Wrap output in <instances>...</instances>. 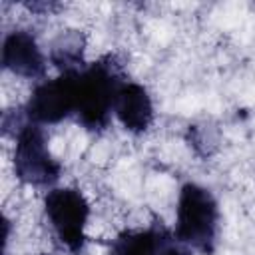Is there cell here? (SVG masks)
Here are the masks:
<instances>
[{"mask_svg":"<svg viewBox=\"0 0 255 255\" xmlns=\"http://www.w3.org/2000/svg\"><path fill=\"white\" fill-rule=\"evenodd\" d=\"M122 86L118 66L112 64V60L98 62L86 72L78 74L76 114L80 122L90 129L104 128Z\"/></svg>","mask_w":255,"mask_h":255,"instance_id":"6da1fadb","label":"cell"},{"mask_svg":"<svg viewBox=\"0 0 255 255\" xmlns=\"http://www.w3.org/2000/svg\"><path fill=\"white\" fill-rule=\"evenodd\" d=\"M217 229V205L211 193L195 183L181 189L177 203V239L201 251H211Z\"/></svg>","mask_w":255,"mask_h":255,"instance_id":"7a4b0ae2","label":"cell"},{"mask_svg":"<svg viewBox=\"0 0 255 255\" xmlns=\"http://www.w3.org/2000/svg\"><path fill=\"white\" fill-rule=\"evenodd\" d=\"M14 169L30 185H50L60 177V163L50 155L44 131L36 124H22L18 129Z\"/></svg>","mask_w":255,"mask_h":255,"instance_id":"3957f363","label":"cell"},{"mask_svg":"<svg viewBox=\"0 0 255 255\" xmlns=\"http://www.w3.org/2000/svg\"><path fill=\"white\" fill-rule=\"evenodd\" d=\"M46 215L58 239L72 251H82L84 227L90 215L86 197L76 189H52L46 195Z\"/></svg>","mask_w":255,"mask_h":255,"instance_id":"277c9868","label":"cell"},{"mask_svg":"<svg viewBox=\"0 0 255 255\" xmlns=\"http://www.w3.org/2000/svg\"><path fill=\"white\" fill-rule=\"evenodd\" d=\"M78 74L68 72L52 82H44L32 92L26 116L38 124H54L76 110Z\"/></svg>","mask_w":255,"mask_h":255,"instance_id":"5b68a950","label":"cell"},{"mask_svg":"<svg viewBox=\"0 0 255 255\" xmlns=\"http://www.w3.org/2000/svg\"><path fill=\"white\" fill-rule=\"evenodd\" d=\"M2 64L6 70L22 78H38L44 74V56L36 40L28 32H12L2 48Z\"/></svg>","mask_w":255,"mask_h":255,"instance_id":"8992f818","label":"cell"},{"mask_svg":"<svg viewBox=\"0 0 255 255\" xmlns=\"http://www.w3.org/2000/svg\"><path fill=\"white\" fill-rule=\"evenodd\" d=\"M116 116L129 131H143L149 128L153 108L147 92L137 84H124L114 104Z\"/></svg>","mask_w":255,"mask_h":255,"instance_id":"52a82bcc","label":"cell"},{"mask_svg":"<svg viewBox=\"0 0 255 255\" xmlns=\"http://www.w3.org/2000/svg\"><path fill=\"white\" fill-rule=\"evenodd\" d=\"M167 233L157 229L124 231L112 243L110 255H159Z\"/></svg>","mask_w":255,"mask_h":255,"instance_id":"ba28073f","label":"cell"},{"mask_svg":"<svg viewBox=\"0 0 255 255\" xmlns=\"http://www.w3.org/2000/svg\"><path fill=\"white\" fill-rule=\"evenodd\" d=\"M82 36L76 34V32H68V34H62L54 48H52V60L56 62V66L64 68L66 74L72 72V66L78 64V60L82 58Z\"/></svg>","mask_w":255,"mask_h":255,"instance_id":"9c48e42d","label":"cell"},{"mask_svg":"<svg viewBox=\"0 0 255 255\" xmlns=\"http://www.w3.org/2000/svg\"><path fill=\"white\" fill-rule=\"evenodd\" d=\"M159 255H189V251H187V249H183L181 245H177V243L167 235V237H165V241H163V245H161Z\"/></svg>","mask_w":255,"mask_h":255,"instance_id":"30bf717a","label":"cell"}]
</instances>
